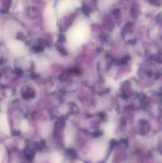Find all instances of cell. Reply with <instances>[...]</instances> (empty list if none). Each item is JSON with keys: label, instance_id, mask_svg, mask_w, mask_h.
Here are the masks:
<instances>
[{"label": "cell", "instance_id": "1", "mask_svg": "<svg viewBox=\"0 0 162 163\" xmlns=\"http://www.w3.org/2000/svg\"><path fill=\"white\" fill-rule=\"evenodd\" d=\"M104 153V148L102 146H97L94 150L95 156L97 158H100L101 157Z\"/></svg>", "mask_w": 162, "mask_h": 163}, {"label": "cell", "instance_id": "2", "mask_svg": "<svg viewBox=\"0 0 162 163\" xmlns=\"http://www.w3.org/2000/svg\"><path fill=\"white\" fill-rule=\"evenodd\" d=\"M0 126H1V128L6 134H9V128L8 126L7 125V122L5 121L4 119H3V120H1L0 122Z\"/></svg>", "mask_w": 162, "mask_h": 163}, {"label": "cell", "instance_id": "3", "mask_svg": "<svg viewBox=\"0 0 162 163\" xmlns=\"http://www.w3.org/2000/svg\"><path fill=\"white\" fill-rule=\"evenodd\" d=\"M52 159L54 163H62V156L58 153H54L52 155Z\"/></svg>", "mask_w": 162, "mask_h": 163}, {"label": "cell", "instance_id": "4", "mask_svg": "<svg viewBox=\"0 0 162 163\" xmlns=\"http://www.w3.org/2000/svg\"><path fill=\"white\" fill-rule=\"evenodd\" d=\"M28 128V125L26 121H23L22 124V132H25L26 131Z\"/></svg>", "mask_w": 162, "mask_h": 163}, {"label": "cell", "instance_id": "5", "mask_svg": "<svg viewBox=\"0 0 162 163\" xmlns=\"http://www.w3.org/2000/svg\"><path fill=\"white\" fill-rule=\"evenodd\" d=\"M76 163H83L81 161H79V160H78V161H77V162H76Z\"/></svg>", "mask_w": 162, "mask_h": 163}]
</instances>
